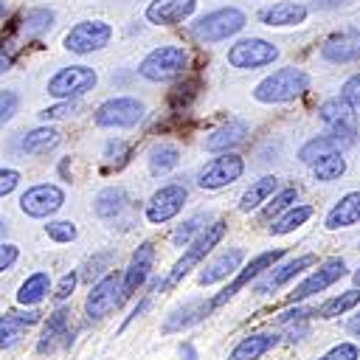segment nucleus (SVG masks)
I'll return each instance as SVG.
<instances>
[{
	"instance_id": "f257e3e1",
	"label": "nucleus",
	"mask_w": 360,
	"mask_h": 360,
	"mask_svg": "<svg viewBox=\"0 0 360 360\" xmlns=\"http://www.w3.org/2000/svg\"><path fill=\"white\" fill-rule=\"evenodd\" d=\"M307 90H309V76L301 68H278L253 87V98L262 104H281V101H295Z\"/></svg>"
},
{
	"instance_id": "f03ea898",
	"label": "nucleus",
	"mask_w": 360,
	"mask_h": 360,
	"mask_svg": "<svg viewBox=\"0 0 360 360\" xmlns=\"http://www.w3.org/2000/svg\"><path fill=\"white\" fill-rule=\"evenodd\" d=\"M225 231H228V222L225 219H214L186 250H183V256L174 262V267L169 270V276H166V281H163V290H172V287H177L208 253H211V248H217L219 242H222V236H225Z\"/></svg>"
},
{
	"instance_id": "7ed1b4c3",
	"label": "nucleus",
	"mask_w": 360,
	"mask_h": 360,
	"mask_svg": "<svg viewBox=\"0 0 360 360\" xmlns=\"http://www.w3.org/2000/svg\"><path fill=\"white\" fill-rule=\"evenodd\" d=\"M245 22H248L245 14H242L239 8H233V6H228V8H217V11L202 14V17L191 25V34H194V39H200V42H222V39L239 34V31L245 28Z\"/></svg>"
},
{
	"instance_id": "20e7f679",
	"label": "nucleus",
	"mask_w": 360,
	"mask_h": 360,
	"mask_svg": "<svg viewBox=\"0 0 360 360\" xmlns=\"http://www.w3.org/2000/svg\"><path fill=\"white\" fill-rule=\"evenodd\" d=\"M186 62H188V53L180 45H160L143 56V62L138 65V73L149 82H169L186 70Z\"/></svg>"
},
{
	"instance_id": "39448f33",
	"label": "nucleus",
	"mask_w": 360,
	"mask_h": 360,
	"mask_svg": "<svg viewBox=\"0 0 360 360\" xmlns=\"http://www.w3.org/2000/svg\"><path fill=\"white\" fill-rule=\"evenodd\" d=\"M98 82L96 70L87 68V65H70V68H62L59 73L51 76L48 82V96L59 98V101H73L79 96H84L87 90H93Z\"/></svg>"
},
{
	"instance_id": "423d86ee",
	"label": "nucleus",
	"mask_w": 360,
	"mask_h": 360,
	"mask_svg": "<svg viewBox=\"0 0 360 360\" xmlns=\"http://www.w3.org/2000/svg\"><path fill=\"white\" fill-rule=\"evenodd\" d=\"M278 59V48L267 39L250 37V39H239L236 45L228 48V65L239 68V70H256L264 65H273Z\"/></svg>"
},
{
	"instance_id": "0eeeda50",
	"label": "nucleus",
	"mask_w": 360,
	"mask_h": 360,
	"mask_svg": "<svg viewBox=\"0 0 360 360\" xmlns=\"http://www.w3.org/2000/svg\"><path fill=\"white\" fill-rule=\"evenodd\" d=\"M121 301H124V278L115 273H107L104 278H98L93 284L90 295L84 301V312H87V318L98 321V318L110 315Z\"/></svg>"
},
{
	"instance_id": "6e6552de",
	"label": "nucleus",
	"mask_w": 360,
	"mask_h": 360,
	"mask_svg": "<svg viewBox=\"0 0 360 360\" xmlns=\"http://www.w3.org/2000/svg\"><path fill=\"white\" fill-rule=\"evenodd\" d=\"M112 39V28L104 20H84L79 25H73L65 34V48L70 53H93L98 48H104Z\"/></svg>"
},
{
	"instance_id": "1a4fd4ad",
	"label": "nucleus",
	"mask_w": 360,
	"mask_h": 360,
	"mask_svg": "<svg viewBox=\"0 0 360 360\" xmlns=\"http://www.w3.org/2000/svg\"><path fill=\"white\" fill-rule=\"evenodd\" d=\"M141 118H143V104H141L138 98H132V96L107 98V101L98 104V110H96V124H98V127L124 129V127H135Z\"/></svg>"
},
{
	"instance_id": "9d476101",
	"label": "nucleus",
	"mask_w": 360,
	"mask_h": 360,
	"mask_svg": "<svg viewBox=\"0 0 360 360\" xmlns=\"http://www.w3.org/2000/svg\"><path fill=\"white\" fill-rule=\"evenodd\" d=\"M242 172H245V160H242L236 152H222L219 158H211V160L200 169L197 183H200V188H211V191H214V188H222V186L239 180Z\"/></svg>"
},
{
	"instance_id": "9b49d317",
	"label": "nucleus",
	"mask_w": 360,
	"mask_h": 360,
	"mask_svg": "<svg viewBox=\"0 0 360 360\" xmlns=\"http://www.w3.org/2000/svg\"><path fill=\"white\" fill-rule=\"evenodd\" d=\"M281 256H284V250H281V248H273V250L256 253V256H253V259H250V262L242 267V273H239V276H236V278H233V281H231V284H228L222 292H217V295L211 298V309L222 307L228 298H233V295H236V292H239L245 284H250V281H253L256 276H262L264 270H273V264H276Z\"/></svg>"
},
{
	"instance_id": "f8f14e48",
	"label": "nucleus",
	"mask_w": 360,
	"mask_h": 360,
	"mask_svg": "<svg viewBox=\"0 0 360 360\" xmlns=\"http://www.w3.org/2000/svg\"><path fill=\"white\" fill-rule=\"evenodd\" d=\"M62 205H65V191H62L59 186H53V183L31 186V188L20 197V208H22V214L37 217V219L56 214Z\"/></svg>"
},
{
	"instance_id": "ddd939ff",
	"label": "nucleus",
	"mask_w": 360,
	"mask_h": 360,
	"mask_svg": "<svg viewBox=\"0 0 360 360\" xmlns=\"http://www.w3.org/2000/svg\"><path fill=\"white\" fill-rule=\"evenodd\" d=\"M186 197H188V191H186L180 183H169V186L158 188V191L149 197V202H146V219H149L152 225L169 222L172 217L180 214V208L186 205Z\"/></svg>"
},
{
	"instance_id": "4468645a",
	"label": "nucleus",
	"mask_w": 360,
	"mask_h": 360,
	"mask_svg": "<svg viewBox=\"0 0 360 360\" xmlns=\"http://www.w3.org/2000/svg\"><path fill=\"white\" fill-rule=\"evenodd\" d=\"M321 121L326 124V132L332 135H343V138H352L357 135V112H354V104H349L343 96L338 98H326L321 104Z\"/></svg>"
},
{
	"instance_id": "2eb2a0df",
	"label": "nucleus",
	"mask_w": 360,
	"mask_h": 360,
	"mask_svg": "<svg viewBox=\"0 0 360 360\" xmlns=\"http://www.w3.org/2000/svg\"><path fill=\"white\" fill-rule=\"evenodd\" d=\"M346 276V264H343V259H326L318 270H312L292 292H290V301L292 304H298V301H304V298H309V295H315V292H323L326 287H332L338 278H343Z\"/></svg>"
},
{
	"instance_id": "dca6fc26",
	"label": "nucleus",
	"mask_w": 360,
	"mask_h": 360,
	"mask_svg": "<svg viewBox=\"0 0 360 360\" xmlns=\"http://www.w3.org/2000/svg\"><path fill=\"white\" fill-rule=\"evenodd\" d=\"M197 8V0H152L146 6V20L152 25H177L186 17H191Z\"/></svg>"
},
{
	"instance_id": "f3484780",
	"label": "nucleus",
	"mask_w": 360,
	"mask_h": 360,
	"mask_svg": "<svg viewBox=\"0 0 360 360\" xmlns=\"http://www.w3.org/2000/svg\"><path fill=\"white\" fill-rule=\"evenodd\" d=\"M354 141L352 138H343V135H332V132H323V135H315V138H309L301 149H298V160L301 163H309V166H315L321 158H326V155H335V152H343L346 146H352Z\"/></svg>"
},
{
	"instance_id": "a211bd4d",
	"label": "nucleus",
	"mask_w": 360,
	"mask_h": 360,
	"mask_svg": "<svg viewBox=\"0 0 360 360\" xmlns=\"http://www.w3.org/2000/svg\"><path fill=\"white\" fill-rule=\"evenodd\" d=\"M242 259H245V250H242V248H231V250H222L217 259H211V262H208V264L200 270L197 281H200L202 287H208V284H217V281H222V278L233 276V273L239 270Z\"/></svg>"
},
{
	"instance_id": "6ab92c4d",
	"label": "nucleus",
	"mask_w": 360,
	"mask_h": 360,
	"mask_svg": "<svg viewBox=\"0 0 360 360\" xmlns=\"http://www.w3.org/2000/svg\"><path fill=\"white\" fill-rule=\"evenodd\" d=\"M152 262H155V245H152V242L138 245V250L132 253L129 267L124 270V298L132 295V292L146 281V276H149V270H152Z\"/></svg>"
},
{
	"instance_id": "aec40b11",
	"label": "nucleus",
	"mask_w": 360,
	"mask_h": 360,
	"mask_svg": "<svg viewBox=\"0 0 360 360\" xmlns=\"http://www.w3.org/2000/svg\"><path fill=\"white\" fill-rule=\"evenodd\" d=\"M307 6L304 3H292V0H281V3H273L267 8L259 11V20L264 25H276V28H284V25H298L307 20Z\"/></svg>"
},
{
	"instance_id": "412c9836",
	"label": "nucleus",
	"mask_w": 360,
	"mask_h": 360,
	"mask_svg": "<svg viewBox=\"0 0 360 360\" xmlns=\"http://www.w3.org/2000/svg\"><path fill=\"white\" fill-rule=\"evenodd\" d=\"M321 56L326 62H335V65L360 59V31H349V34H340V37L326 39L323 48H321Z\"/></svg>"
},
{
	"instance_id": "4be33fe9",
	"label": "nucleus",
	"mask_w": 360,
	"mask_h": 360,
	"mask_svg": "<svg viewBox=\"0 0 360 360\" xmlns=\"http://www.w3.org/2000/svg\"><path fill=\"white\" fill-rule=\"evenodd\" d=\"M245 135H248V124L245 121H239V118H231V121H225L222 127H217L208 138H205V149L208 152H231L233 146H239L242 141H245Z\"/></svg>"
},
{
	"instance_id": "5701e85b",
	"label": "nucleus",
	"mask_w": 360,
	"mask_h": 360,
	"mask_svg": "<svg viewBox=\"0 0 360 360\" xmlns=\"http://www.w3.org/2000/svg\"><path fill=\"white\" fill-rule=\"evenodd\" d=\"M360 222V191H349L343 194L326 214L323 225L329 231H338V228H349V225H357Z\"/></svg>"
},
{
	"instance_id": "b1692460",
	"label": "nucleus",
	"mask_w": 360,
	"mask_h": 360,
	"mask_svg": "<svg viewBox=\"0 0 360 360\" xmlns=\"http://www.w3.org/2000/svg\"><path fill=\"white\" fill-rule=\"evenodd\" d=\"M37 321H39V312H37V309L6 312V315L0 318V349L14 346V343L22 338V332H25L28 326H34Z\"/></svg>"
},
{
	"instance_id": "393cba45",
	"label": "nucleus",
	"mask_w": 360,
	"mask_h": 360,
	"mask_svg": "<svg viewBox=\"0 0 360 360\" xmlns=\"http://www.w3.org/2000/svg\"><path fill=\"white\" fill-rule=\"evenodd\" d=\"M315 264V256L312 253H304V256H298V259H290L287 264H281V267H276L256 290L259 292H270V290H278V287H284L287 281H292L298 273H304L307 267H312Z\"/></svg>"
},
{
	"instance_id": "a878e982",
	"label": "nucleus",
	"mask_w": 360,
	"mask_h": 360,
	"mask_svg": "<svg viewBox=\"0 0 360 360\" xmlns=\"http://www.w3.org/2000/svg\"><path fill=\"white\" fill-rule=\"evenodd\" d=\"M276 343H278V335H273V332H253V335L242 338V340L233 346V352H231L228 360H259V357L267 354Z\"/></svg>"
},
{
	"instance_id": "bb28decb",
	"label": "nucleus",
	"mask_w": 360,
	"mask_h": 360,
	"mask_svg": "<svg viewBox=\"0 0 360 360\" xmlns=\"http://www.w3.org/2000/svg\"><path fill=\"white\" fill-rule=\"evenodd\" d=\"M208 309H211V301H208V304H205V301H200V298L186 301L183 307H177V309H172V312H169V318H166V323H163V332H180V329H186V326L197 323Z\"/></svg>"
},
{
	"instance_id": "cd10ccee",
	"label": "nucleus",
	"mask_w": 360,
	"mask_h": 360,
	"mask_svg": "<svg viewBox=\"0 0 360 360\" xmlns=\"http://www.w3.org/2000/svg\"><path fill=\"white\" fill-rule=\"evenodd\" d=\"M68 315H70V312L59 307V309L48 318V323H45V329H42V338H39V343H37V352H42V354H45V352H51L59 340H62V343H68V340H70Z\"/></svg>"
},
{
	"instance_id": "c85d7f7f",
	"label": "nucleus",
	"mask_w": 360,
	"mask_h": 360,
	"mask_svg": "<svg viewBox=\"0 0 360 360\" xmlns=\"http://www.w3.org/2000/svg\"><path fill=\"white\" fill-rule=\"evenodd\" d=\"M278 191V180L273 177V174H267V177H259L256 183H250V188L242 194V200H239V211H245V214H250L253 208H259V205H264L273 194Z\"/></svg>"
},
{
	"instance_id": "c756f323",
	"label": "nucleus",
	"mask_w": 360,
	"mask_h": 360,
	"mask_svg": "<svg viewBox=\"0 0 360 360\" xmlns=\"http://www.w3.org/2000/svg\"><path fill=\"white\" fill-rule=\"evenodd\" d=\"M59 141H62L59 129H53V127H37V129H31V132L22 138L20 146H22L25 155H48L51 149L59 146Z\"/></svg>"
},
{
	"instance_id": "7c9ffc66",
	"label": "nucleus",
	"mask_w": 360,
	"mask_h": 360,
	"mask_svg": "<svg viewBox=\"0 0 360 360\" xmlns=\"http://www.w3.org/2000/svg\"><path fill=\"white\" fill-rule=\"evenodd\" d=\"M48 290H51V278H48V273H31L22 284H20V290H17V301L22 304V307H34V304H39L45 295H48Z\"/></svg>"
},
{
	"instance_id": "2f4dec72",
	"label": "nucleus",
	"mask_w": 360,
	"mask_h": 360,
	"mask_svg": "<svg viewBox=\"0 0 360 360\" xmlns=\"http://www.w3.org/2000/svg\"><path fill=\"white\" fill-rule=\"evenodd\" d=\"M124 208H127V191L124 188L110 186V188L98 191V197H96V214L101 219H115Z\"/></svg>"
},
{
	"instance_id": "473e14b6",
	"label": "nucleus",
	"mask_w": 360,
	"mask_h": 360,
	"mask_svg": "<svg viewBox=\"0 0 360 360\" xmlns=\"http://www.w3.org/2000/svg\"><path fill=\"white\" fill-rule=\"evenodd\" d=\"M357 304H360V290L354 287V290H349V292L332 295V298H326L323 304H318L315 315H318V318H338V315H343V312L354 309Z\"/></svg>"
},
{
	"instance_id": "72a5a7b5",
	"label": "nucleus",
	"mask_w": 360,
	"mask_h": 360,
	"mask_svg": "<svg viewBox=\"0 0 360 360\" xmlns=\"http://www.w3.org/2000/svg\"><path fill=\"white\" fill-rule=\"evenodd\" d=\"M197 96H200V79H197V76L183 79V82H177V84L169 90V107L177 110V112H183V110L191 107V101H194Z\"/></svg>"
},
{
	"instance_id": "f704fd0d",
	"label": "nucleus",
	"mask_w": 360,
	"mask_h": 360,
	"mask_svg": "<svg viewBox=\"0 0 360 360\" xmlns=\"http://www.w3.org/2000/svg\"><path fill=\"white\" fill-rule=\"evenodd\" d=\"M309 217H312V205H292L290 211H284L281 217H276V222L270 225V233L284 236V233H290V231L301 228Z\"/></svg>"
},
{
	"instance_id": "c9c22d12",
	"label": "nucleus",
	"mask_w": 360,
	"mask_h": 360,
	"mask_svg": "<svg viewBox=\"0 0 360 360\" xmlns=\"http://www.w3.org/2000/svg\"><path fill=\"white\" fill-rule=\"evenodd\" d=\"M177 163H180V149L174 143H155L152 146V152H149V169L155 174L172 172Z\"/></svg>"
},
{
	"instance_id": "e433bc0d",
	"label": "nucleus",
	"mask_w": 360,
	"mask_h": 360,
	"mask_svg": "<svg viewBox=\"0 0 360 360\" xmlns=\"http://www.w3.org/2000/svg\"><path fill=\"white\" fill-rule=\"evenodd\" d=\"M53 25V11L51 8H28L20 17V28L25 37H39Z\"/></svg>"
},
{
	"instance_id": "4c0bfd02",
	"label": "nucleus",
	"mask_w": 360,
	"mask_h": 360,
	"mask_svg": "<svg viewBox=\"0 0 360 360\" xmlns=\"http://www.w3.org/2000/svg\"><path fill=\"white\" fill-rule=\"evenodd\" d=\"M205 222H208V214H194V217H188V219L172 233V242H174L177 248H188V245L208 228Z\"/></svg>"
},
{
	"instance_id": "58836bf2",
	"label": "nucleus",
	"mask_w": 360,
	"mask_h": 360,
	"mask_svg": "<svg viewBox=\"0 0 360 360\" xmlns=\"http://www.w3.org/2000/svg\"><path fill=\"white\" fill-rule=\"evenodd\" d=\"M343 172H346V158H343L340 152L326 155V158H321V160L312 166V174H315V180H321V183H332V180H338Z\"/></svg>"
},
{
	"instance_id": "ea45409f",
	"label": "nucleus",
	"mask_w": 360,
	"mask_h": 360,
	"mask_svg": "<svg viewBox=\"0 0 360 360\" xmlns=\"http://www.w3.org/2000/svg\"><path fill=\"white\" fill-rule=\"evenodd\" d=\"M295 200H298V191H295V188H281V191H276L273 200H267V205H264V219L278 217L281 211H290Z\"/></svg>"
},
{
	"instance_id": "a19ab883",
	"label": "nucleus",
	"mask_w": 360,
	"mask_h": 360,
	"mask_svg": "<svg viewBox=\"0 0 360 360\" xmlns=\"http://www.w3.org/2000/svg\"><path fill=\"white\" fill-rule=\"evenodd\" d=\"M45 231H48V236H51L53 242H73V239L79 236L76 225L68 222V219H53V222L45 225Z\"/></svg>"
},
{
	"instance_id": "79ce46f5",
	"label": "nucleus",
	"mask_w": 360,
	"mask_h": 360,
	"mask_svg": "<svg viewBox=\"0 0 360 360\" xmlns=\"http://www.w3.org/2000/svg\"><path fill=\"white\" fill-rule=\"evenodd\" d=\"M357 357H360V349L354 343H338L321 360H357Z\"/></svg>"
},
{
	"instance_id": "37998d69",
	"label": "nucleus",
	"mask_w": 360,
	"mask_h": 360,
	"mask_svg": "<svg viewBox=\"0 0 360 360\" xmlns=\"http://www.w3.org/2000/svg\"><path fill=\"white\" fill-rule=\"evenodd\" d=\"M17 104H20V96L14 90H0V124L17 112Z\"/></svg>"
},
{
	"instance_id": "c03bdc74",
	"label": "nucleus",
	"mask_w": 360,
	"mask_h": 360,
	"mask_svg": "<svg viewBox=\"0 0 360 360\" xmlns=\"http://www.w3.org/2000/svg\"><path fill=\"white\" fill-rule=\"evenodd\" d=\"M127 155H129V146H127V143H121V141L107 143L104 158H107V160H115V169H121V166L127 163Z\"/></svg>"
},
{
	"instance_id": "a18cd8bd",
	"label": "nucleus",
	"mask_w": 360,
	"mask_h": 360,
	"mask_svg": "<svg viewBox=\"0 0 360 360\" xmlns=\"http://www.w3.org/2000/svg\"><path fill=\"white\" fill-rule=\"evenodd\" d=\"M340 96H343L349 104L360 107V73H354L352 79H346V84H343V90H340Z\"/></svg>"
},
{
	"instance_id": "49530a36",
	"label": "nucleus",
	"mask_w": 360,
	"mask_h": 360,
	"mask_svg": "<svg viewBox=\"0 0 360 360\" xmlns=\"http://www.w3.org/2000/svg\"><path fill=\"white\" fill-rule=\"evenodd\" d=\"M17 256H20V248H17V245H11V242H0V273L8 270V267L17 262Z\"/></svg>"
},
{
	"instance_id": "de8ad7c7",
	"label": "nucleus",
	"mask_w": 360,
	"mask_h": 360,
	"mask_svg": "<svg viewBox=\"0 0 360 360\" xmlns=\"http://www.w3.org/2000/svg\"><path fill=\"white\" fill-rule=\"evenodd\" d=\"M17 183H20V172H14V169H0V197L11 194V191L17 188Z\"/></svg>"
},
{
	"instance_id": "09e8293b",
	"label": "nucleus",
	"mask_w": 360,
	"mask_h": 360,
	"mask_svg": "<svg viewBox=\"0 0 360 360\" xmlns=\"http://www.w3.org/2000/svg\"><path fill=\"white\" fill-rule=\"evenodd\" d=\"M73 110H76V104H73V101H62V104H56V107L42 110L39 115H42L45 121H53V118H65V115H70Z\"/></svg>"
},
{
	"instance_id": "8fccbe9b",
	"label": "nucleus",
	"mask_w": 360,
	"mask_h": 360,
	"mask_svg": "<svg viewBox=\"0 0 360 360\" xmlns=\"http://www.w3.org/2000/svg\"><path fill=\"white\" fill-rule=\"evenodd\" d=\"M76 281H79V278H76V273H73V270H70V273H65V276H62V281H59V287H56V298H59V301H65V298L76 290Z\"/></svg>"
},
{
	"instance_id": "3c124183",
	"label": "nucleus",
	"mask_w": 360,
	"mask_h": 360,
	"mask_svg": "<svg viewBox=\"0 0 360 360\" xmlns=\"http://www.w3.org/2000/svg\"><path fill=\"white\" fill-rule=\"evenodd\" d=\"M8 68H11V53L6 51V42L0 39V73L8 70Z\"/></svg>"
},
{
	"instance_id": "603ef678",
	"label": "nucleus",
	"mask_w": 360,
	"mask_h": 360,
	"mask_svg": "<svg viewBox=\"0 0 360 360\" xmlns=\"http://www.w3.org/2000/svg\"><path fill=\"white\" fill-rule=\"evenodd\" d=\"M180 360H197V349L191 343H183L180 346Z\"/></svg>"
},
{
	"instance_id": "864d4df0",
	"label": "nucleus",
	"mask_w": 360,
	"mask_h": 360,
	"mask_svg": "<svg viewBox=\"0 0 360 360\" xmlns=\"http://www.w3.org/2000/svg\"><path fill=\"white\" fill-rule=\"evenodd\" d=\"M349 332H354V335L360 338V312H357V315L349 321Z\"/></svg>"
},
{
	"instance_id": "5fc2aeb1",
	"label": "nucleus",
	"mask_w": 360,
	"mask_h": 360,
	"mask_svg": "<svg viewBox=\"0 0 360 360\" xmlns=\"http://www.w3.org/2000/svg\"><path fill=\"white\" fill-rule=\"evenodd\" d=\"M354 287H357V290H360V267H357V270H354Z\"/></svg>"
},
{
	"instance_id": "6e6d98bb",
	"label": "nucleus",
	"mask_w": 360,
	"mask_h": 360,
	"mask_svg": "<svg viewBox=\"0 0 360 360\" xmlns=\"http://www.w3.org/2000/svg\"><path fill=\"white\" fill-rule=\"evenodd\" d=\"M6 17V0H0V20Z\"/></svg>"
},
{
	"instance_id": "4d7b16f0",
	"label": "nucleus",
	"mask_w": 360,
	"mask_h": 360,
	"mask_svg": "<svg viewBox=\"0 0 360 360\" xmlns=\"http://www.w3.org/2000/svg\"><path fill=\"white\" fill-rule=\"evenodd\" d=\"M3 233H6V222L0 219V236H3Z\"/></svg>"
}]
</instances>
